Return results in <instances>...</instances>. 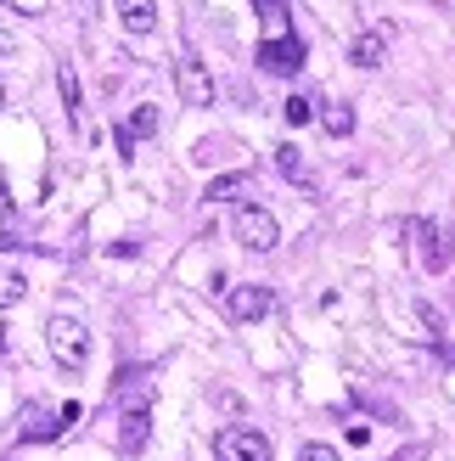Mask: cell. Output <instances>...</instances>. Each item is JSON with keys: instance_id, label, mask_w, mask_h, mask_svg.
Segmentation results:
<instances>
[{"instance_id": "5b68a950", "label": "cell", "mask_w": 455, "mask_h": 461, "mask_svg": "<svg viewBox=\"0 0 455 461\" xmlns=\"http://www.w3.org/2000/svg\"><path fill=\"white\" fill-rule=\"evenodd\" d=\"M270 310H276V293H270L264 282H242V287H225V315L231 321H264Z\"/></svg>"}, {"instance_id": "ac0fdd59", "label": "cell", "mask_w": 455, "mask_h": 461, "mask_svg": "<svg viewBox=\"0 0 455 461\" xmlns=\"http://www.w3.org/2000/svg\"><path fill=\"white\" fill-rule=\"evenodd\" d=\"M276 164H281V175H287V180H309V169H304L299 147H276Z\"/></svg>"}, {"instance_id": "9c48e42d", "label": "cell", "mask_w": 455, "mask_h": 461, "mask_svg": "<svg viewBox=\"0 0 455 461\" xmlns=\"http://www.w3.org/2000/svg\"><path fill=\"white\" fill-rule=\"evenodd\" d=\"M112 400H119L124 411H141V405H152V372L147 366H129V372L112 383Z\"/></svg>"}, {"instance_id": "7c38bea8", "label": "cell", "mask_w": 455, "mask_h": 461, "mask_svg": "<svg viewBox=\"0 0 455 461\" xmlns=\"http://www.w3.org/2000/svg\"><path fill=\"white\" fill-rule=\"evenodd\" d=\"M112 6H119V23H124L129 34H152V23H157L152 0H112Z\"/></svg>"}, {"instance_id": "6da1fadb", "label": "cell", "mask_w": 455, "mask_h": 461, "mask_svg": "<svg viewBox=\"0 0 455 461\" xmlns=\"http://www.w3.org/2000/svg\"><path fill=\"white\" fill-rule=\"evenodd\" d=\"M45 343H51V360L62 366V372H79V366L90 360V332L79 315H51L45 321Z\"/></svg>"}, {"instance_id": "52a82bcc", "label": "cell", "mask_w": 455, "mask_h": 461, "mask_svg": "<svg viewBox=\"0 0 455 461\" xmlns=\"http://www.w3.org/2000/svg\"><path fill=\"white\" fill-rule=\"evenodd\" d=\"M157 130H164V113H157L152 102H141V107H135L129 119L119 124V135H112V141H119V158H129L135 141H147V135H157Z\"/></svg>"}, {"instance_id": "2e32d148", "label": "cell", "mask_w": 455, "mask_h": 461, "mask_svg": "<svg viewBox=\"0 0 455 461\" xmlns=\"http://www.w3.org/2000/svg\"><path fill=\"white\" fill-rule=\"evenodd\" d=\"M22 293H29V276L12 270V265H0V310H12Z\"/></svg>"}, {"instance_id": "603a6c76", "label": "cell", "mask_w": 455, "mask_h": 461, "mask_svg": "<svg viewBox=\"0 0 455 461\" xmlns=\"http://www.w3.org/2000/svg\"><path fill=\"white\" fill-rule=\"evenodd\" d=\"M0 102H6V90H0Z\"/></svg>"}, {"instance_id": "cb8c5ba5", "label": "cell", "mask_w": 455, "mask_h": 461, "mask_svg": "<svg viewBox=\"0 0 455 461\" xmlns=\"http://www.w3.org/2000/svg\"><path fill=\"white\" fill-rule=\"evenodd\" d=\"M0 6H6V0H0Z\"/></svg>"}, {"instance_id": "8992f818", "label": "cell", "mask_w": 455, "mask_h": 461, "mask_svg": "<svg viewBox=\"0 0 455 461\" xmlns=\"http://www.w3.org/2000/svg\"><path fill=\"white\" fill-rule=\"evenodd\" d=\"M416 237H422V270H450V259H455V225H416Z\"/></svg>"}, {"instance_id": "4fadbf2b", "label": "cell", "mask_w": 455, "mask_h": 461, "mask_svg": "<svg viewBox=\"0 0 455 461\" xmlns=\"http://www.w3.org/2000/svg\"><path fill=\"white\" fill-rule=\"evenodd\" d=\"M382 57H388V40H382V34H360V40L349 45V62H354V68H377Z\"/></svg>"}, {"instance_id": "ba28073f", "label": "cell", "mask_w": 455, "mask_h": 461, "mask_svg": "<svg viewBox=\"0 0 455 461\" xmlns=\"http://www.w3.org/2000/svg\"><path fill=\"white\" fill-rule=\"evenodd\" d=\"M259 68L264 74H299L304 68V40H259Z\"/></svg>"}, {"instance_id": "7402d4cb", "label": "cell", "mask_w": 455, "mask_h": 461, "mask_svg": "<svg viewBox=\"0 0 455 461\" xmlns=\"http://www.w3.org/2000/svg\"><path fill=\"white\" fill-rule=\"evenodd\" d=\"M12 51H17V40H12V34H0V57H12Z\"/></svg>"}, {"instance_id": "7a4b0ae2", "label": "cell", "mask_w": 455, "mask_h": 461, "mask_svg": "<svg viewBox=\"0 0 455 461\" xmlns=\"http://www.w3.org/2000/svg\"><path fill=\"white\" fill-rule=\"evenodd\" d=\"M214 461H270V439L259 428H219L214 433Z\"/></svg>"}, {"instance_id": "44dd1931", "label": "cell", "mask_w": 455, "mask_h": 461, "mask_svg": "<svg viewBox=\"0 0 455 461\" xmlns=\"http://www.w3.org/2000/svg\"><path fill=\"white\" fill-rule=\"evenodd\" d=\"M299 461H343V456H337L332 445H304V450H299Z\"/></svg>"}, {"instance_id": "e0dca14e", "label": "cell", "mask_w": 455, "mask_h": 461, "mask_svg": "<svg viewBox=\"0 0 455 461\" xmlns=\"http://www.w3.org/2000/svg\"><path fill=\"white\" fill-rule=\"evenodd\" d=\"M57 85H62V102H67V119H74L79 124V79H74V68H57Z\"/></svg>"}, {"instance_id": "277c9868", "label": "cell", "mask_w": 455, "mask_h": 461, "mask_svg": "<svg viewBox=\"0 0 455 461\" xmlns=\"http://www.w3.org/2000/svg\"><path fill=\"white\" fill-rule=\"evenodd\" d=\"M174 90H180V102L186 107H214V74H209V62H197L192 51L174 62Z\"/></svg>"}, {"instance_id": "30bf717a", "label": "cell", "mask_w": 455, "mask_h": 461, "mask_svg": "<svg viewBox=\"0 0 455 461\" xmlns=\"http://www.w3.org/2000/svg\"><path fill=\"white\" fill-rule=\"evenodd\" d=\"M57 433H62V422L45 405H22V422H17V439L22 445H45V439H57Z\"/></svg>"}, {"instance_id": "ffe728a7", "label": "cell", "mask_w": 455, "mask_h": 461, "mask_svg": "<svg viewBox=\"0 0 455 461\" xmlns=\"http://www.w3.org/2000/svg\"><path fill=\"white\" fill-rule=\"evenodd\" d=\"M281 113H287V124H299V130H304V124L315 119V102H309V96H287Z\"/></svg>"}, {"instance_id": "3957f363", "label": "cell", "mask_w": 455, "mask_h": 461, "mask_svg": "<svg viewBox=\"0 0 455 461\" xmlns=\"http://www.w3.org/2000/svg\"><path fill=\"white\" fill-rule=\"evenodd\" d=\"M236 237H242V248L270 253V248L281 242V225H276L270 209H259V203H242V209H236Z\"/></svg>"}, {"instance_id": "d6986e66", "label": "cell", "mask_w": 455, "mask_h": 461, "mask_svg": "<svg viewBox=\"0 0 455 461\" xmlns=\"http://www.w3.org/2000/svg\"><path fill=\"white\" fill-rule=\"evenodd\" d=\"M354 400H360V405H371L377 417H388V422H399V405H394V400H382V394H371V388H354Z\"/></svg>"}, {"instance_id": "5bb4252c", "label": "cell", "mask_w": 455, "mask_h": 461, "mask_svg": "<svg viewBox=\"0 0 455 461\" xmlns=\"http://www.w3.org/2000/svg\"><path fill=\"white\" fill-rule=\"evenodd\" d=\"M242 192H254V169H231V175L209 180V197H242Z\"/></svg>"}, {"instance_id": "8fae6325", "label": "cell", "mask_w": 455, "mask_h": 461, "mask_svg": "<svg viewBox=\"0 0 455 461\" xmlns=\"http://www.w3.org/2000/svg\"><path fill=\"white\" fill-rule=\"evenodd\" d=\"M147 439H152V405L124 411V417H119V450L135 456V450H147Z\"/></svg>"}, {"instance_id": "9a60e30c", "label": "cell", "mask_w": 455, "mask_h": 461, "mask_svg": "<svg viewBox=\"0 0 455 461\" xmlns=\"http://www.w3.org/2000/svg\"><path fill=\"white\" fill-rule=\"evenodd\" d=\"M321 124H326V135H337V141H343V135H354V107H349V102H332V107L321 113Z\"/></svg>"}]
</instances>
